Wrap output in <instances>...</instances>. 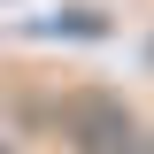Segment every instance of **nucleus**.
<instances>
[{
    "label": "nucleus",
    "mask_w": 154,
    "mask_h": 154,
    "mask_svg": "<svg viewBox=\"0 0 154 154\" xmlns=\"http://www.w3.org/2000/svg\"><path fill=\"white\" fill-rule=\"evenodd\" d=\"M62 139L77 154H139V116L123 108L116 93H69L62 100Z\"/></svg>",
    "instance_id": "f257e3e1"
},
{
    "label": "nucleus",
    "mask_w": 154,
    "mask_h": 154,
    "mask_svg": "<svg viewBox=\"0 0 154 154\" xmlns=\"http://www.w3.org/2000/svg\"><path fill=\"white\" fill-rule=\"evenodd\" d=\"M139 154H154V139H146V146H139Z\"/></svg>",
    "instance_id": "f03ea898"
}]
</instances>
